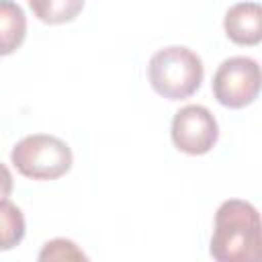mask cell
Listing matches in <instances>:
<instances>
[{"label": "cell", "instance_id": "obj_1", "mask_svg": "<svg viewBox=\"0 0 262 262\" xmlns=\"http://www.w3.org/2000/svg\"><path fill=\"white\" fill-rule=\"evenodd\" d=\"M209 254L215 262H262L260 213L252 203L229 199L219 205Z\"/></svg>", "mask_w": 262, "mask_h": 262}, {"label": "cell", "instance_id": "obj_2", "mask_svg": "<svg viewBox=\"0 0 262 262\" xmlns=\"http://www.w3.org/2000/svg\"><path fill=\"white\" fill-rule=\"evenodd\" d=\"M203 78V59L184 45L162 47L149 57L147 63V80L151 88L168 100L192 96L201 88Z\"/></svg>", "mask_w": 262, "mask_h": 262}, {"label": "cell", "instance_id": "obj_3", "mask_svg": "<svg viewBox=\"0 0 262 262\" xmlns=\"http://www.w3.org/2000/svg\"><path fill=\"white\" fill-rule=\"evenodd\" d=\"M10 162L31 180H57L70 172L74 156L63 139L47 133H33L12 147Z\"/></svg>", "mask_w": 262, "mask_h": 262}, {"label": "cell", "instance_id": "obj_4", "mask_svg": "<svg viewBox=\"0 0 262 262\" xmlns=\"http://www.w3.org/2000/svg\"><path fill=\"white\" fill-rule=\"evenodd\" d=\"M213 96L221 106L244 108L258 98L260 66L246 55H233L219 63L211 82Z\"/></svg>", "mask_w": 262, "mask_h": 262}, {"label": "cell", "instance_id": "obj_5", "mask_svg": "<svg viewBox=\"0 0 262 262\" xmlns=\"http://www.w3.org/2000/svg\"><path fill=\"white\" fill-rule=\"evenodd\" d=\"M170 137L176 149L188 156L211 151L219 139V125L213 113L203 104H186L172 117Z\"/></svg>", "mask_w": 262, "mask_h": 262}, {"label": "cell", "instance_id": "obj_6", "mask_svg": "<svg viewBox=\"0 0 262 262\" xmlns=\"http://www.w3.org/2000/svg\"><path fill=\"white\" fill-rule=\"evenodd\" d=\"M223 29L237 45H258L262 41V6L258 2H237L229 6Z\"/></svg>", "mask_w": 262, "mask_h": 262}, {"label": "cell", "instance_id": "obj_7", "mask_svg": "<svg viewBox=\"0 0 262 262\" xmlns=\"http://www.w3.org/2000/svg\"><path fill=\"white\" fill-rule=\"evenodd\" d=\"M27 37V16L20 4L0 0V55L14 53Z\"/></svg>", "mask_w": 262, "mask_h": 262}, {"label": "cell", "instance_id": "obj_8", "mask_svg": "<svg viewBox=\"0 0 262 262\" xmlns=\"http://www.w3.org/2000/svg\"><path fill=\"white\" fill-rule=\"evenodd\" d=\"M25 231L27 225L23 211L10 201H0V252L16 248L23 242Z\"/></svg>", "mask_w": 262, "mask_h": 262}, {"label": "cell", "instance_id": "obj_9", "mask_svg": "<svg viewBox=\"0 0 262 262\" xmlns=\"http://www.w3.org/2000/svg\"><path fill=\"white\" fill-rule=\"evenodd\" d=\"M29 6L39 20L49 25H59V23L74 20L76 14L84 8V2L82 0H31Z\"/></svg>", "mask_w": 262, "mask_h": 262}, {"label": "cell", "instance_id": "obj_10", "mask_svg": "<svg viewBox=\"0 0 262 262\" xmlns=\"http://www.w3.org/2000/svg\"><path fill=\"white\" fill-rule=\"evenodd\" d=\"M37 262H90V258L76 242L68 237H53L41 246Z\"/></svg>", "mask_w": 262, "mask_h": 262}, {"label": "cell", "instance_id": "obj_11", "mask_svg": "<svg viewBox=\"0 0 262 262\" xmlns=\"http://www.w3.org/2000/svg\"><path fill=\"white\" fill-rule=\"evenodd\" d=\"M12 188H14L12 174H10L8 166L0 162V201H8V196H10Z\"/></svg>", "mask_w": 262, "mask_h": 262}]
</instances>
